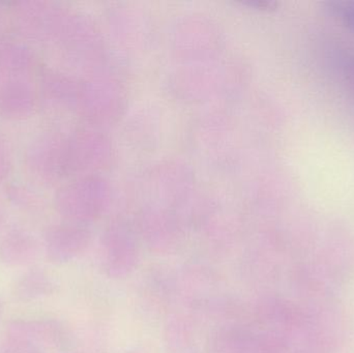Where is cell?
<instances>
[{"instance_id":"6da1fadb","label":"cell","mask_w":354,"mask_h":353,"mask_svg":"<svg viewBox=\"0 0 354 353\" xmlns=\"http://www.w3.org/2000/svg\"><path fill=\"white\" fill-rule=\"evenodd\" d=\"M66 146L53 131H41L27 145L24 164L33 182L41 186L55 184L66 169Z\"/></svg>"},{"instance_id":"7a4b0ae2","label":"cell","mask_w":354,"mask_h":353,"mask_svg":"<svg viewBox=\"0 0 354 353\" xmlns=\"http://www.w3.org/2000/svg\"><path fill=\"white\" fill-rule=\"evenodd\" d=\"M59 10L41 0H25L12 3L10 22L17 37L29 44L49 45L57 28Z\"/></svg>"},{"instance_id":"3957f363","label":"cell","mask_w":354,"mask_h":353,"mask_svg":"<svg viewBox=\"0 0 354 353\" xmlns=\"http://www.w3.org/2000/svg\"><path fill=\"white\" fill-rule=\"evenodd\" d=\"M39 106L37 74L0 73V115L25 120Z\"/></svg>"},{"instance_id":"277c9868","label":"cell","mask_w":354,"mask_h":353,"mask_svg":"<svg viewBox=\"0 0 354 353\" xmlns=\"http://www.w3.org/2000/svg\"><path fill=\"white\" fill-rule=\"evenodd\" d=\"M39 66L31 44L21 37H0V73L37 74Z\"/></svg>"},{"instance_id":"5b68a950","label":"cell","mask_w":354,"mask_h":353,"mask_svg":"<svg viewBox=\"0 0 354 353\" xmlns=\"http://www.w3.org/2000/svg\"><path fill=\"white\" fill-rule=\"evenodd\" d=\"M12 147L4 137L0 136V184H3L12 173Z\"/></svg>"},{"instance_id":"8992f818","label":"cell","mask_w":354,"mask_h":353,"mask_svg":"<svg viewBox=\"0 0 354 353\" xmlns=\"http://www.w3.org/2000/svg\"><path fill=\"white\" fill-rule=\"evenodd\" d=\"M4 17H6V12H4L3 6L0 3V29H1L2 25H3Z\"/></svg>"}]
</instances>
